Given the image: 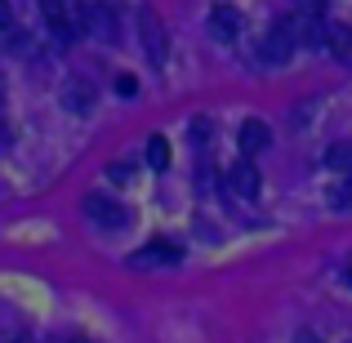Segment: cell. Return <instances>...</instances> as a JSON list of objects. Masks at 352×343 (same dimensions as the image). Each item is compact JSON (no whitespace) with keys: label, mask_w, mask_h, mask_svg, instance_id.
<instances>
[{"label":"cell","mask_w":352,"mask_h":343,"mask_svg":"<svg viewBox=\"0 0 352 343\" xmlns=\"http://www.w3.org/2000/svg\"><path fill=\"white\" fill-rule=\"evenodd\" d=\"M335 206L352 210V174H348V183H339V188H335Z\"/></svg>","instance_id":"obj_14"},{"label":"cell","mask_w":352,"mask_h":343,"mask_svg":"<svg viewBox=\"0 0 352 343\" xmlns=\"http://www.w3.org/2000/svg\"><path fill=\"white\" fill-rule=\"evenodd\" d=\"M321 49H330V58H339V63H352V32H348L344 23H330V18H326Z\"/></svg>","instance_id":"obj_6"},{"label":"cell","mask_w":352,"mask_h":343,"mask_svg":"<svg viewBox=\"0 0 352 343\" xmlns=\"http://www.w3.org/2000/svg\"><path fill=\"white\" fill-rule=\"evenodd\" d=\"M76 23H80V32L98 36V41H116V36H120L116 9L107 5V0H80V5H76Z\"/></svg>","instance_id":"obj_1"},{"label":"cell","mask_w":352,"mask_h":343,"mask_svg":"<svg viewBox=\"0 0 352 343\" xmlns=\"http://www.w3.org/2000/svg\"><path fill=\"white\" fill-rule=\"evenodd\" d=\"M228 188H232L241 201H254V197H258V170H254L250 161L232 165V170H228Z\"/></svg>","instance_id":"obj_7"},{"label":"cell","mask_w":352,"mask_h":343,"mask_svg":"<svg viewBox=\"0 0 352 343\" xmlns=\"http://www.w3.org/2000/svg\"><path fill=\"white\" fill-rule=\"evenodd\" d=\"M116 89H120V98H134L138 94V80L129 76V71H120V76H116Z\"/></svg>","instance_id":"obj_13"},{"label":"cell","mask_w":352,"mask_h":343,"mask_svg":"<svg viewBox=\"0 0 352 343\" xmlns=\"http://www.w3.org/2000/svg\"><path fill=\"white\" fill-rule=\"evenodd\" d=\"M299 14H326V0H299Z\"/></svg>","instance_id":"obj_16"},{"label":"cell","mask_w":352,"mask_h":343,"mask_svg":"<svg viewBox=\"0 0 352 343\" xmlns=\"http://www.w3.org/2000/svg\"><path fill=\"white\" fill-rule=\"evenodd\" d=\"M294 49H299V45H294L290 23H285V18H276V23L258 36V58H263V63H285Z\"/></svg>","instance_id":"obj_3"},{"label":"cell","mask_w":352,"mask_h":343,"mask_svg":"<svg viewBox=\"0 0 352 343\" xmlns=\"http://www.w3.org/2000/svg\"><path fill=\"white\" fill-rule=\"evenodd\" d=\"M63 103L72 107V112H89L94 107V89H89V80H67V89H63Z\"/></svg>","instance_id":"obj_10"},{"label":"cell","mask_w":352,"mask_h":343,"mask_svg":"<svg viewBox=\"0 0 352 343\" xmlns=\"http://www.w3.org/2000/svg\"><path fill=\"white\" fill-rule=\"evenodd\" d=\"M326 165L335 174H352V143H335V147H326Z\"/></svg>","instance_id":"obj_11"},{"label":"cell","mask_w":352,"mask_h":343,"mask_svg":"<svg viewBox=\"0 0 352 343\" xmlns=\"http://www.w3.org/2000/svg\"><path fill=\"white\" fill-rule=\"evenodd\" d=\"M72 343H89V339H72Z\"/></svg>","instance_id":"obj_19"},{"label":"cell","mask_w":352,"mask_h":343,"mask_svg":"<svg viewBox=\"0 0 352 343\" xmlns=\"http://www.w3.org/2000/svg\"><path fill=\"white\" fill-rule=\"evenodd\" d=\"M241 152H245V156H254V152H263V147L267 143H272V134H267V125H263V120H241Z\"/></svg>","instance_id":"obj_9"},{"label":"cell","mask_w":352,"mask_h":343,"mask_svg":"<svg viewBox=\"0 0 352 343\" xmlns=\"http://www.w3.org/2000/svg\"><path fill=\"white\" fill-rule=\"evenodd\" d=\"M147 161H152V170H170V143L161 134L147 138Z\"/></svg>","instance_id":"obj_12"},{"label":"cell","mask_w":352,"mask_h":343,"mask_svg":"<svg viewBox=\"0 0 352 343\" xmlns=\"http://www.w3.org/2000/svg\"><path fill=\"white\" fill-rule=\"evenodd\" d=\"M85 219H94L98 228H107V232H112V228H125V223H129V210L120 206L116 197L89 192V197H85Z\"/></svg>","instance_id":"obj_4"},{"label":"cell","mask_w":352,"mask_h":343,"mask_svg":"<svg viewBox=\"0 0 352 343\" xmlns=\"http://www.w3.org/2000/svg\"><path fill=\"white\" fill-rule=\"evenodd\" d=\"M14 27V9H9V0H0V32H9Z\"/></svg>","instance_id":"obj_15"},{"label":"cell","mask_w":352,"mask_h":343,"mask_svg":"<svg viewBox=\"0 0 352 343\" xmlns=\"http://www.w3.org/2000/svg\"><path fill=\"white\" fill-rule=\"evenodd\" d=\"M344 281L352 285V254H348V263H344Z\"/></svg>","instance_id":"obj_18"},{"label":"cell","mask_w":352,"mask_h":343,"mask_svg":"<svg viewBox=\"0 0 352 343\" xmlns=\"http://www.w3.org/2000/svg\"><path fill=\"white\" fill-rule=\"evenodd\" d=\"M138 41H143V54H147L152 67H165V63H170V36H165V23L152 9L138 14Z\"/></svg>","instance_id":"obj_2"},{"label":"cell","mask_w":352,"mask_h":343,"mask_svg":"<svg viewBox=\"0 0 352 343\" xmlns=\"http://www.w3.org/2000/svg\"><path fill=\"white\" fill-rule=\"evenodd\" d=\"M236 32H241V14L232 5H219L214 14H210V36H214V41H236Z\"/></svg>","instance_id":"obj_8"},{"label":"cell","mask_w":352,"mask_h":343,"mask_svg":"<svg viewBox=\"0 0 352 343\" xmlns=\"http://www.w3.org/2000/svg\"><path fill=\"white\" fill-rule=\"evenodd\" d=\"M294 343H317V335H308V330H299V335H294Z\"/></svg>","instance_id":"obj_17"},{"label":"cell","mask_w":352,"mask_h":343,"mask_svg":"<svg viewBox=\"0 0 352 343\" xmlns=\"http://www.w3.org/2000/svg\"><path fill=\"white\" fill-rule=\"evenodd\" d=\"M179 258H183V245H174V241L156 236V241H147V245L138 250L129 263H134V267H152V263H179Z\"/></svg>","instance_id":"obj_5"}]
</instances>
